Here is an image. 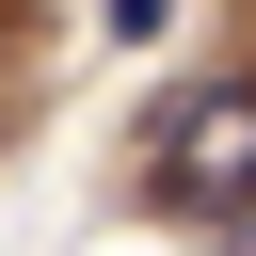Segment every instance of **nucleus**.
Instances as JSON below:
<instances>
[{"instance_id": "nucleus-1", "label": "nucleus", "mask_w": 256, "mask_h": 256, "mask_svg": "<svg viewBox=\"0 0 256 256\" xmlns=\"http://www.w3.org/2000/svg\"><path fill=\"white\" fill-rule=\"evenodd\" d=\"M160 192L208 208V224H256V80H224V96H192L160 128Z\"/></svg>"}, {"instance_id": "nucleus-2", "label": "nucleus", "mask_w": 256, "mask_h": 256, "mask_svg": "<svg viewBox=\"0 0 256 256\" xmlns=\"http://www.w3.org/2000/svg\"><path fill=\"white\" fill-rule=\"evenodd\" d=\"M224 256H256V224H240V240H224Z\"/></svg>"}]
</instances>
